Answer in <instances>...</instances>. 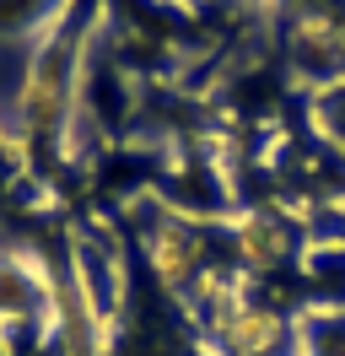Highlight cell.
Segmentation results:
<instances>
[{"label":"cell","instance_id":"3957f363","mask_svg":"<svg viewBox=\"0 0 345 356\" xmlns=\"http://www.w3.org/2000/svg\"><path fill=\"white\" fill-rule=\"evenodd\" d=\"M286 254H291V232L275 216L254 211V216L237 222V259H243V270H275Z\"/></svg>","mask_w":345,"mask_h":356},{"label":"cell","instance_id":"6da1fadb","mask_svg":"<svg viewBox=\"0 0 345 356\" xmlns=\"http://www.w3.org/2000/svg\"><path fill=\"white\" fill-rule=\"evenodd\" d=\"M76 60L81 49L70 44H43L33 54V65L22 70L17 87V119L27 135H49L65 124V113L76 108Z\"/></svg>","mask_w":345,"mask_h":356},{"label":"cell","instance_id":"7a4b0ae2","mask_svg":"<svg viewBox=\"0 0 345 356\" xmlns=\"http://www.w3.org/2000/svg\"><path fill=\"white\" fill-rule=\"evenodd\" d=\"M146 265L157 270V281L172 291H189L205 270V232L189 222V216H162L157 227H146Z\"/></svg>","mask_w":345,"mask_h":356}]
</instances>
